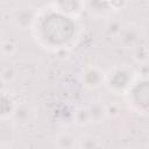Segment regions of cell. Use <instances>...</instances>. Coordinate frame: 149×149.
<instances>
[{
  "label": "cell",
  "instance_id": "obj_1",
  "mask_svg": "<svg viewBox=\"0 0 149 149\" xmlns=\"http://www.w3.org/2000/svg\"><path fill=\"white\" fill-rule=\"evenodd\" d=\"M33 31L36 42L43 48L64 50L76 42L79 27L76 19L49 8L47 12H40Z\"/></svg>",
  "mask_w": 149,
  "mask_h": 149
},
{
  "label": "cell",
  "instance_id": "obj_2",
  "mask_svg": "<svg viewBox=\"0 0 149 149\" xmlns=\"http://www.w3.org/2000/svg\"><path fill=\"white\" fill-rule=\"evenodd\" d=\"M136 79L137 74L133 69L125 65H119L106 72L105 86L114 94L126 95Z\"/></svg>",
  "mask_w": 149,
  "mask_h": 149
},
{
  "label": "cell",
  "instance_id": "obj_3",
  "mask_svg": "<svg viewBox=\"0 0 149 149\" xmlns=\"http://www.w3.org/2000/svg\"><path fill=\"white\" fill-rule=\"evenodd\" d=\"M129 106L137 113H149V76L137 77L126 94Z\"/></svg>",
  "mask_w": 149,
  "mask_h": 149
},
{
  "label": "cell",
  "instance_id": "obj_4",
  "mask_svg": "<svg viewBox=\"0 0 149 149\" xmlns=\"http://www.w3.org/2000/svg\"><path fill=\"white\" fill-rule=\"evenodd\" d=\"M40 10L31 5H20L10 12V20L13 24L20 29H34Z\"/></svg>",
  "mask_w": 149,
  "mask_h": 149
},
{
  "label": "cell",
  "instance_id": "obj_5",
  "mask_svg": "<svg viewBox=\"0 0 149 149\" xmlns=\"http://www.w3.org/2000/svg\"><path fill=\"white\" fill-rule=\"evenodd\" d=\"M80 84L87 90H97L101 86H105L106 72L100 68L94 65H88L80 72L79 76Z\"/></svg>",
  "mask_w": 149,
  "mask_h": 149
},
{
  "label": "cell",
  "instance_id": "obj_6",
  "mask_svg": "<svg viewBox=\"0 0 149 149\" xmlns=\"http://www.w3.org/2000/svg\"><path fill=\"white\" fill-rule=\"evenodd\" d=\"M116 36L119 37V42L123 48L134 49L135 47H137L140 44L142 31H141L140 27H137L136 24L128 23V24L121 26Z\"/></svg>",
  "mask_w": 149,
  "mask_h": 149
},
{
  "label": "cell",
  "instance_id": "obj_7",
  "mask_svg": "<svg viewBox=\"0 0 149 149\" xmlns=\"http://www.w3.org/2000/svg\"><path fill=\"white\" fill-rule=\"evenodd\" d=\"M50 7L52 9H55L56 12L63 14V15H66L69 17L76 19L77 16L80 15V13L83 10H85V2H83V1H74V0L57 1V2H52L50 5Z\"/></svg>",
  "mask_w": 149,
  "mask_h": 149
},
{
  "label": "cell",
  "instance_id": "obj_8",
  "mask_svg": "<svg viewBox=\"0 0 149 149\" xmlns=\"http://www.w3.org/2000/svg\"><path fill=\"white\" fill-rule=\"evenodd\" d=\"M19 102L13 97V94L8 91H2L1 93V102H0V115L1 120H12Z\"/></svg>",
  "mask_w": 149,
  "mask_h": 149
},
{
  "label": "cell",
  "instance_id": "obj_9",
  "mask_svg": "<svg viewBox=\"0 0 149 149\" xmlns=\"http://www.w3.org/2000/svg\"><path fill=\"white\" fill-rule=\"evenodd\" d=\"M34 115H35V112L30 105L24 102H19L17 108L12 118V121L14 123L19 122L20 125H28L34 119Z\"/></svg>",
  "mask_w": 149,
  "mask_h": 149
},
{
  "label": "cell",
  "instance_id": "obj_10",
  "mask_svg": "<svg viewBox=\"0 0 149 149\" xmlns=\"http://www.w3.org/2000/svg\"><path fill=\"white\" fill-rule=\"evenodd\" d=\"M87 109L91 122H101L108 116V108L104 101H92Z\"/></svg>",
  "mask_w": 149,
  "mask_h": 149
},
{
  "label": "cell",
  "instance_id": "obj_11",
  "mask_svg": "<svg viewBox=\"0 0 149 149\" xmlns=\"http://www.w3.org/2000/svg\"><path fill=\"white\" fill-rule=\"evenodd\" d=\"M115 2H85V10L95 16L106 15L113 10H118L115 8Z\"/></svg>",
  "mask_w": 149,
  "mask_h": 149
},
{
  "label": "cell",
  "instance_id": "obj_12",
  "mask_svg": "<svg viewBox=\"0 0 149 149\" xmlns=\"http://www.w3.org/2000/svg\"><path fill=\"white\" fill-rule=\"evenodd\" d=\"M15 129L12 120H1L0 126V141L2 146H9L14 142Z\"/></svg>",
  "mask_w": 149,
  "mask_h": 149
},
{
  "label": "cell",
  "instance_id": "obj_13",
  "mask_svg": "<svg viewBox=\"0 0 149 149\" xmlns=\"http://www.w3.org/2000/svg\"><path fill=\"white\" fill-rule=\"evenodd\" d=\"M78 140L70 132H62L55 139V146L57 149H74Z\"/></svg>",
  "mask_w": 149,
  "mask_h": 149
},
{
  "label": "cell",
  "instance_id": "obj_14",
  "mask_svg": "<svg viewBox=\"0 0 149 149\" xmlns=\"http://www.w3.org/2000/svg\"><path fill=\"white\" fill-rule=\"evenodd\" d=\"M77 146L79 149H102V141L93 134H84L78 139Z\"/></svg>",
  "mask_w": 149,
  "mask_h": 149
},
{
  "label": "cell",
  "instance_id": "obj_15",
  "mask_svg": "<svg viewBox=\"0 0 149 149\" xmlns=\"http://www.w3.org/2000/svg\"><path fill=\"white\" fill-rule=\"evenodd\" d=\"M74 120L78 125L80 126H84V125H87L91 122V119H90V114H88V109H87V106H81L79 108L76 109L74 114Z\"/></svg>",
  "mask_w": 149,
  "mask_h": 149
},
{
  "label": "cell",
  "instance_id": "obj_16",
  "mask_svg": "<svg viewBox=\"0 0 149 149\" xmlns=\"http://www.w3.org/2000/svg\"><path fill=\"white\" fill-rule=\"evenodd\" d=\"M16 49H17L16 43L12 38H8V40H5L1 42V52L5 57L13 56L16 52Z\"/></svg>",
  "mask_w": 149,
  "mask_h": 149
},
{
  "label": "cell",
  "instance_id": "obj_17",
  "mask_svg": "<svg viewBox=\"0 0 149 149\" xmlns=\"http://www.w3.org/2000/svg\"><path fill=\"white\" fill-rule=\"evenodd\" d=\"M133 51H134V58L137 62L144 63V62L148 61V58H149V50H148L147 45L139 44L137 47H135L133 49Z\"/></svg>",
  "mask_w": 149,
  "mask_h": 149
},
{
  "label": "cell",
  "instance_id": "obj_18",
  "mask_svg": "<svg viewBox=\"0 0 149 149\" xmlns=\"http://www.w3.org/2000/svg\"><path fill=\"white\" fill-rule=\"evenodd\" d=\"M14 77H15V69H14L13 65L8 64V65L2 68V70H1V79H2V81H5V83L10 81Z\"/></svg>",
  "mask_w": 149,
  "mask_h": 149
},
{
  "label": "cell",
  "instance_id": "obj_19",
  "mask_svg": "<svg viewBox=\"0 0 149 149\" xmlns=\"http://www.w3.org/2000/svg\"><path fill=\"white\" fill-rule=\"evenodd\" d=\"M144 149H149V144H148V146H147V147H146Z\"/></svg>",
  "mask_w": 149,
  "mask_h": 149
},
{
  "label": "cell",
  "instance_id": "obj_20",
  "mask_svg": "<svg viewBox=\"0 0 149 149\" xmlns=\"http://www.w3.org/2000/svg\"><path fill=\"white\" fill-rule=\"evenodd\" d=\"M147 48H148V50H149V42H148V45H147Z\"/></svg>",
  "mask_w": 149,
  "mask_h": 149
}]
</instances>
